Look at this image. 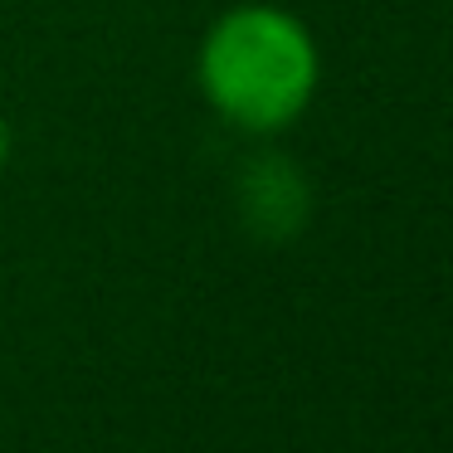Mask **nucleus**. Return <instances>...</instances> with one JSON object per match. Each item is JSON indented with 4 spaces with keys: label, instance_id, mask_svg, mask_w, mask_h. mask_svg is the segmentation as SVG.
I'll use <instances>...</instances> for the list:
<instances>
[{
    "label": "nucleus",
    "instance_id": "7ed1b4c3",
    "mask_svg": "<svg viewBox=\"0 0 453 453\" xmlns=\"http://www.w3.org/2000/svg\"><path fill=\"white\" fill-rule=\"evenodd\" d=\"M5 161H11V122L0 118V166H5Z\"/></svg>",
    "mask_w": 453,
    "mask_h": 453
},
{
    "label": "nucleus",
    "instance_id": "f257e3e1",
    "mask_svg": "<svg viewBox=\"0 0 453 453\" xmlns=\"http://www.w3.org/2000/svg\"><path fill=\"white\" fill-rule=\"evenodd\" d=\"M317 44L303 20L278 5H239L219 15L200 44V88L210 108L244 132H283L317 93Z\"/></svg>",
    "mask_w": 453,
    "mask_h": 453
},
{
    "label": "nucleus",
    "instance_id": "f03ea898",
    "mask_svg": "<svg viewBox=\"0 0 453 453\" xmlns=\"http://www.w3.org/2000/svg\"><path fill=\"white\" fill-rule=\"evenodd\" d=\"M239 215L264 244H288L312 215L307 180L288 157H258L239 171Z\"/></svg>",
    "mask_w": 453,
    "mask_h": 453
}]
</instances>
